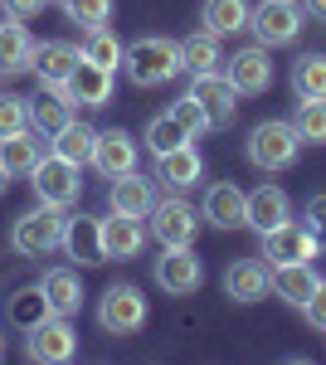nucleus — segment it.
Wrapping results in <instances>:
<instances>
[{"mask_svg": "<svg viewBox=\"0 0 326 365\" xmlns=\"http://www.w3.org/2000/svg\"><path fill=\"white\" fill-rule=\"evenodd\" d=\"M127 78L136 88H156V83H170V78H180L185 73V58H180V44L175 39H165V34H146V39H136L127 44Z\"/></svg>", "mask_w": 326, "mask_h": 365, "instance_id": "f257e3e1", "label": "nucleus"}, {"mask_svg": "<svg viewBox=\"0 0 326 365\" xmlns=\"http://www.w3.org/2000/svg\"><path fill=\"white\" fill-rule=\"evenodd\" d=\"M244 151H248V161H253L258 170H268V175H272V170H287L302 156V137H297L292 122L268 117V122H258V127L248 132Z\"/></svg>", "mask_w": 326, "mask_h": 365, "instance_id": "f03ea898", "label": "nucleus"}, {"mask_svg": "<svg viewBox=\"0 0 326 365\" xmlns=\"http://www.w3.org/2000/svg\"><path fill=\"white\" fill-rule=\"evenodd\" d=\"M302 5L297 0H258L253 10H248V29H253V39L263 44V49H287V44H297L302 34Z\"/></svg>", "mask_w": 326, "mask_h": 365, "instance_id": "7ed1b4c3", "label": "nucleus"}, {"mask_svg": "<svg viewBox=\"0 0 326 365\" xmlns=\"http://www.w3.org/2000/svg\"><path fill=\"white\" fill-rule=\"evenodd\" d=\"M63 220H68V215L54 210V205H39V210L20 215L15 229H10L15 253H25V258H44V253H54L58 244H63Z\"/></svg>", "mask_w": 326, "mask_h": 365, "instance_id": "20e7f679", "label": "nucleus"}, {"mask_svg": "<svg viewBox=\"0 0 326 365\" xmlns=\"http://www.w3.org/2000/svg\"><path fill=\"white\" fill-rule=\"evenodd\" d=\"M98 322L112 336H136L146 327V297H141V287L112 282L108 292H103V302H98Z\"/></svg>", "mask_w": 326, "mask_h": 365, "instance_id": "39448f33", "label": "nucleus"}, {"mask_svg": "<svg viewBox=\"0 0 326 365\" xmlns=\"http://www.w3.org/2000/svg\"><path fill=\"white\" fill-rule=\"evenodd\" d=\"M263 239V263H312L317 253H322V239L312 234V225H297V220H282L277 229H268V234H258Z\"/></svg>", "mask_w": 326, "mask_h": 365, "instance_id": "423d86ee", "label": "nucleus"}, {"mask_svg": "<svg viewBox=\"0 0 326 365\" xmlns=\"http://www.w3.org/2000/svg\"><path fill=\"white\" fill-rule=\"evenodd\" d=\"M29 185H34V200H39V205H54V210L73 205L78 190H83L78 166H68L63 156H39L34 170H29Z\"/></svg>", "mask_w": 326, "mask_h": 365, "instance_id": "0eeeda50", "label": "nucleus"}, {"mask_svg": "<svg viewBox=\"0 0 326 365\" xmlns=\"http://www.w3.org/2000/svg\"><path fill=\"white\" fill-rule=\"evenodd\" d=\"M25 356L29 361H39V365H63V361H73L78 356V331L68 327V317H49V322H39L34 331H25Z\"/></svg>", "mask_w": 326, "mask_h": 365, "instance_id": "6e6552de", "label": "nucleus"}, {"mask_svg": "<svg viewBox=\"0 0 326 365\" xmlns=\"http://www.w3.org/2000/svg\"><path fill=\"white\" fill-rule=\"evenodd\" d=\"M224 63H229L224 78L234 83L239 98H258V93H268V88H272V49H263V44L234 49V58H224Z\"/></svg>", "mask_w": 326, "mask_h": 365, "instance_id": "1a4fd4ad", "label": "nucleus"}, {"mask_svg": "<svg viewBox=\"0 0 326 365\" xmlns=\"http://www.w3.org/2000/svg\"><path fill=\"white\" fill-rule=\"evenodd\" d=\"M146 220H151V234H156L161 249H190L195 234H200V220L185 200H156Z\"/></svg>", "mask_w": 326, "mask_h": 365, "instance_id": "9d476101", "label": "nucleus"}, {"mask_svg": "<svg viewBox=\"0 0 326 365\" xmlns=\"http://www.w3.org/2000/svg\"><path fill=\"white\" fill-rule=\"evenodd\" d=\"M200 282H205V263L195 258V244L190 249H165L156 258V287L165 297H190Z\"/></svg>", "mask_w": 326, "mask_h": 365, "instance_id": "9b49d317", "label": "nucleus"}, {"mask_svg": "<svg viewBox=\"0 0 326 365\" xmlns=\"http://www.w3.org/2000/svg\"><path fill=\"white\" fill-rule=\"evenodd\" d=\"M58 249L68 253L78 268L108 263V249H103V220H93V215H68V220H63V244H58Z\"/></svg>", "mask_w": 326, "mask_h": 365, "instance_id": "f8f14e48", "label": "nucleus"}, {"mask_svg": "<svg viewBox=\"0 0 326 365\" xmlns=\"http://www.w3.org/2000/svg\"><path fill=\"white\" fill-rule=\"evenodd\" d=\"M190 98L205 108V117H210L215 132L239 117V93H234V83H229L224 73H200V78L190 83Z\"/></svg>", "mask_w": 326, "mask_h": 365, "instance_id": "ddd939ff", "label": "nucleus"}, {"mask_svg": "<svg viewBox=\"0 0 326 365\" xmlns=\"http://www.w3.org/2000/svg\"><path fill=\"white\" fill-rule=\"evenodd\" d=\"M93 166H98L103 180H117V175L136 170V137H132V132H122V127L98 132V141H93Z\"/></svg>", "mask_w": 326, "mask_h": 365, "instance_id": "4468645a", "label": "nucleus"}, {"mask_svg": "<svg viewBox=\"0 0 326 365\" xmlns=\"http://www.w3.org/2000/svg\"><path fill=\"white\" fill-rule=\"evenodd\" d=\"M68 103H78V108H108L112 103V68L103 63H93V58H78V68L68 73Z\"/></svg>", "mask_w": 326, "mask_h": 365, "instance_id": "2eb2a0df", "label": "nucleus"}, {"mask_svg": "<svg viewBox=\"0 0 326 365\" xmlns=\"http://www.w3.org/2000/svg\"><path fill=\"white\" fill-rule=\"evenodd\" d=\"M224 292H229L234 302H263L272 292V268L263 258H239V263H229V273H224Z\"/></svg>", "mask_w": 326, "mask_h": 365, "instance_id": "dca6fc26", "label": "nucleus"}, {"mask_svg": "<svg viewBox=\"0 0 326 365\" xmlns=\"http://www.w3.org/2000/svg\"><path fill=\"white\" fill-rule=\"evenodd\" d=\"M282 220H292V200H287V190L282 185H258V190H248V210H244V225L258 229V234H268V229H277Z\"/></svg>", "mask_w": 326, "mask_h": 365, "instance_id": "f3484780", "label": "nucleus"}, {"mask_svg": "<svg viewBox=\"0 0 326 365\" xmlns=\"http://www.w3.org/2000/svg\"><path fill=\"white\" fill-rule=\"evenodd\" d=\"M78 44H63V39H44V44H34V73H39V83L44 88H63L68 83V73L78 68Z\"/></svg>", "mask_w": 326, "mask_h": 365, "instance_id": "a211bd4d", "label": "nucleus"}, {"mask_svg": "<svg viewBox=\"0 0 326 365\" xmlns=\"http://www.w3.org/2000/svg\"><path fill=\"white\" fill-rule=\"evenodd\" d=\"M151 205H156V190H151V180H146V175H136V170L117 175V180L108 185V210H112V215L146 220V215H151Z\"/></svg>", "mask_w": 326, "mask_h": 365, "instance_id": "6ab92c4d", "label": "nucleus"}, {"mask_svg": "<svg viewBox=\"0 0 326 365\" xmlns=\"http://www.w3.org/2000/svg\"><path fill=\"white\" fill-rule=\"evenodd\" d=\"M244 210H248V195L234 185V180H219L205 190V210H200V220H210L215 229H239L244 225Z\"/></svg>", "mask_w": 326, "mask_h": 365, "instance_id": "aec40b11", "label": "nucleus"}, {"mask_svg": "<svg viewBox=\"0 0 326 365\" xmlns=\"http://www.w3.org/2000/svg\"><path fill=\"white\" fill-rule=\"evenodd\" d=\"M103 249H108V258H117V263L136 258V253L146 249L141 220H132V215H108V220H103Z\"/></svg>", "mask_w": 326, "mask_h": 365, "instance_id": "412c9836", "label": "nucleus"}, {"mask_svg": "<svg viewBox=\"0 0 326 365\" xmlns=\"http://www.w3.org/2000/svg\"><path fill=\"white\" fill-rule=\"evenodd\" d=\"M317 282L322 278L312 273V263H272V297H282L287 307H307Z\"/></svg>", "mask_w": 326, "mask_h": 365, "instance_id": "4be33fe9", "label": "nucleus"}, {"mask_svg": "<svg viewBox=\"0 0 326 365\" xmlns=\"http://www.w3.org/2000/svg\"><path fill=\"white\" fill-rule=\"evenodd\" d=\"M34 63V39H29L25 20H10L0 25V73H25Z\"/></svg>", "mask_w": 326, "mask_h": 365, "instance_id": "5701e85b", "label": "nucleus"}, {"mask_svg": "<svg viewBox=\"0 0 326 365\" xmlns=\"http://www.w3.org/2000/svg\"><path fill=\"white\" fill-rule=\"evenodd\" d=\"M39 287H44V297H49V307H54L58 317H73V312L83 307V278H78V268H49V273L39 278Z\"/></svg>", "mask_w": 326, "mask_h": 365, "instance_id": "b1692460", "label": "nucleus"}, {"mask_svg": "<svg viewBox=\"0 0 326 365\" xmlns=\"http://www.w3.org/2000/svg\"><path fill=\"white\" fill-rule=\"evenodd\" d=\"M156 175H161L170 190H185V185H195V180L205 175V161H200V151L185 141V146H175V151L156 156Z\"/></svg>", "mask_w": 326, "mask_h": 365, "instance_id": "393cba45", "label": "nucleus"}, {"mask_svg": "<svg viewBox=\"0 0 326 365\" xmlns=\"http://www.w3.org/2000/svg\"><path fill=\"white\" fill-rule=\"evenodd\" d=\"M63 122H73V103H68L63 88H49L44 98H29V127L39 137H54Z\"/></svg>", "mask_w": 326, "mask_h": 365, "instance_id": "a878e982", "label": "nucleus"}, {"mask_svg": "<svg viewBox=\"0 0 326 365\" xmlns=\"http://www.w3.org/2000/svg\"><path fill=\"white\" fill-rule=\"evenodd\" d=\"M93 141H98V127H88V122L73 117V122H63V127L54 132V156H63L68 166L83 170L88 161H93Z\"/></svg>", "mask_w": 326, "mask_h": 365, "instance_id": "bb28decb", "label": "nucleus"}, {"mask_svg": "<svg viewBox=\"0 0 326 365\" xmlns=\"http://www.w3.org/2000/svg\"><path fill=\"white\" fill-rule=\"evenodd\" d=\"M5 317H10V327H20V331H34L39 322H49V317H54V307H49L44 287H20V292L5 302Z\"/></svg>", "mask_w": 326, "mask_h": 365, "instance_id": "cd10ccee", "label": "nucleus"}, {"mask_svg": "<svg viewBox=\"0 0 326 365\" xmlns=\"http://www.w3.org/2000/svg\"><path fill=\"white\" fill-rule=\"evenodd\" d=\"M248 0H205L200 5V20H205V29L210 34H239V29H248Z\"/></svg>", "mask_w": 326, "mask_h": 365, "instance_id": "c85d7f7f", "label": "nucleus"}, {"mask_svg": "<svg viewBox=\"0 0 326 365\" xmlns=\"http://www.w3.org/2000/svg\"><path fill=\"white\" fill-rule=\"evenodd\" d=\"M180 58H185V73H190V78H200V73H219V63H224V54H219V34L200 29V34H190V39H180Z\"/></svg>", "mask_w": 326, "mask_h": 365, "instance_id": "c756f323", "label": "nucleus"}, {"mask_svg": "<svg viewBox=\"0 0 326 365\" xmlns=\"http://www.w3.org/2000/svg\"><path fill=\"white\" fill-rule=\"evenodd\" d=\"M292 127H297L302 146H326V98H297L292 108Z\"/></svg>", "mask_w": 326, "mask_h": 365, "instance_id": "7c9ffc66", "label": "nucleus"}, {"mask_svg": "<svg viewBox=\"0 0 326 365\" xmlns=\"http://www.w3.org/2000/svg\"><path fill=\"white\" fill-rule=\"evenodd\" d=\"M78 54H83V58H93V63H103V68H117L127 49H122V39H117L108 25H98V29H83Z\"/></svg>", "mask_w": 326, "mask_h": 365, "instance_id": "2f4dec72", "label": "nucleus"}, {"mask_svg": "<svg viewBox=\"0 0 326 365\" xmlns=\"http://www.w3.org/2000/svg\"><path fill=\"white\" fill-rule=\"evenodd\" d=\"M39 161V141L29 137V132H15V137L0 141V166L10 170V175H29Z\"/></svg>", "mask_w": 326, "mask_h": 365, "instance_id": "473e14b6", "label": "nucleus"}, {"mask_svg": "<svg viewBox=\"0 0 326 365\" xmlns=\"http://www.w3.org/2000/svg\"><path fill=\"white\" fill-rule=\"evenodd\" d=\"M292 93L297 98H326V54H302L292 63Z\"/></svg>", "mask_w": 326, "mask_h": 365, "instance_id": "72a5a7b5", "label": "nucleus"}, {"mask_svg": "<svg viewBox=\"0 0 326 365\" xmlns=\"http://www.w3.org/2000/svg\"><path fill=\"white\" fill-rule=\"evenodd\" d=\"M146 151H151V156H165V151H175V146H185V127H180V122H175V117L170 113H156L151 117V122H146Z\"/></svg>", "mask_w": 326, "mask_h": 365, "instance_id": "f704fd0d", "label": "nucleus"}, {"mask_svg": "<svg viewBox=\"0 0 326 365\" xmlns=\"http://www.w3.org/2000/svg\"><path fill=\"white\" fill-rule=\"evenodd\" d=\"M15 132H29V98L0 93V141L15 137Z\"/></svg>", "mask_w": 326, "mask_h": 365, "instance_id": "c9c22d12", "label": "nucleus"}, {"mask_svg": "<svg viewBox=\"0 0 326 365\" xmlns=\"http://www.w3.org/2000/svg\"><path fill=\"white\" fill-rule=\"evenodd\" d=\"M170 117L185 127V137H190V141H195V137H205V132H215V127H210V117H205V108L195 103L190 93H180V98L170 103Z\"/></svg>", "mask_w": 326, "mask_h": 365, "instance_id": "e433bc0d", "label": "nucleus"}, {"mask_svg": "<svg viewBox=\"0 0 326 365\" xmlns=\"http://www.w3.org/2000/svg\"><path fill=\"white\" fill-rule=\"evenodd\" d=\"M58 5H63V15L83 29L108 25V15H112V0H58Z\"/></svg>", "mask_w": 326, "mask_h": 365, "instance_id": "4c0bfd02", "label": "nucleus"}, {"mask_svg": "<svg viewBox=\"0 0 326 365\" xmlns=\"http://www.w3.org/2000/svg\"><path fill=\"white\" fill-rule=\"evenodd\" d=\"M307 322H312V327H317V331H326V278L317 282V292H312V297H307Z\"/></svg>", "mask_w": 326, "mask_h": 365, "instance_id": "58836bf2", "label": "nucleus"}, {"mask_svg": "<svg viewBox=\"0 0 326 365\" xmlns=\"http://www.w3.org/2000/svg\"><path fill=\"white\" fill-rule=\"evenodd\" d=\"M307 220H312V234L322 239V249H326V195L307 200Z\"/></svg>", "mask_w": 326, "mask_h": 365, "instance_id": "ea45409f", "label": "nucleus"}, {"mask_svg": "<svg viewBox=\"0 0 326 365\" xmlns=\"http://www.w3.org/2000/svg\"><path fill=\"white\" fill-rule=\"evenodd\" d=\"M44 10V0H5V15L10 20H29V15H39Z\"/></svg>", "mask_w": 326, "mask_h": 365, "instance_id": "a19ab883", "label": "nucleus"}, {"mask_svg": "<svg viewBox=\"0 0 326 365\" xmlns=\"http://www.w3.org/2000/svg\"><path fill=\"white\" fill-rule=\"evenodd\" d=\"M302 15H312V20H326V0H302Z\"/></svg>", "mask_w": 326, "mask_h": 365, "instance_id": "79ce46f5", "label": "nucleus"}, {"mask_svg": "<svg viewBox=\"0 0 326 365\" xmlns=\"http://www.w3.org/2000/svg\"><path fill=\"white\" fill-rule=\"evenodd\" d=\"M5 180H10V170H5V166H0V195H5Z\"/></svg>", "mask_w": 326, "mask_h": 365, "instance_id": "37998d69", "label": "nucleus"}, {"mask_svg": "<svg viewBox=\"0 0 326 365\" xmlns=\"http://www.w3.org/2000/svg\"><path fill=\"white\" fill-rule=\"evenodd\" d=\"M0 356H5V341H0Z\"/></svg>", "mask_w": 326, "mask_h": 365, "instance_id": "c03bdc74", "label": "nucleus"}, {"mask_svg": "<svg viewBox=\"0 0 326 365\" xmlns=\"http://www.w3.org/2000/svg\"><path fill=\"white\" fill-rule=\"evenodd\" d=\"M44 5H49V0H44Z\"/></svg>", "mask_w": 326, "mask_h": 365, "instance_id": "a18cd8bd", "label": "nucleus"}]
</instances>
